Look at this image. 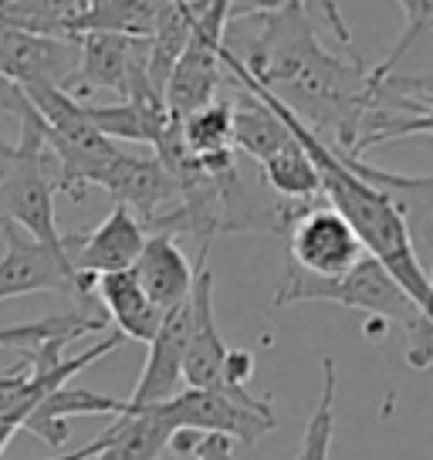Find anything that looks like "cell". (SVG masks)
<instances>
[{
  "label": "cell",
  "mask_w": 433,
  "mask_h": 460,
  "mask_svg": "<svg viewBox=\"0 0 433 460\" xmlns=\"http://www.w3.org/2000/svg\"><path fill=\"white\" fill-rule=\"evenodd\" d=\"M224 72L231 75L237 85L261 99L271 112L288 126V132L305 146V153L312 156L318 176H322V193L332 210L346 217V224L356 230L366 254L390 274L396 285L406 291V298L417 305L423 318L433 325V291L427 268L420 264L410 224L403 214V197L410 190L433 187V176H403V172H386L369 166L366 159H346L339 156L332 146H325L312 129H305L302 122L281 105V102L264 92V88L247 75V68L237 61L231 48H224Z\"/></svg>",
  "instance_id": "cell-1"
},
{
  "label": "cell",
  "mask_w": 433,
  "mask_h": 460,
  "mask_svg": "<svg viewBox=\"0 0 433 460\" xmlns=\"http://www.w3.org/2000/svg\"><path fill=\"white\" fill-rule=\"evenodd\" d=\"M302 302L342 305V308L366 312V318H373V322H393V325H400L406 339V362L413 369L433 366V325L373 258L359 261L346 278H335V281H318V278L298 274L285 264V281L275 291L271 308L278 312V308Z\"/></svg>",
  "instance_id": "cell-2"
},
{
  "label": "cell",
  "mask_w": 433,
  "mask_h": 460,
  "mask_svg": "<svg viewBox=\"0 0 433 460\" xmlns=\"http://www.w3.org/2000/svg\"><path fill=\"white\" fill-rule=\"evenodd\" d=\"M234 21V4L227 0H210V4H193V34H190L183 55L176 61L173 75L163 92V105L173 122H183L187 115L207 109L216 102L220 72H224V34Z\"/></svg>",
  "instance_id": "cell-3"
},
{
  "label": "cell",
  "mask_w": 433,
  "mask_h": 460,
  "mask_svg": "<svg viewBox=\"0 0 433 460\" xmlns=\"http://www.w3.org/2000/svg\"><path fill=\"white\" fill-rule=\"evenodd\" d=\"M0 237H4V258H0V302L34 295V291H58L72 295L78 305H92L95 295V278L75 271L68 251L38 244L21 227L0 220Z\"/></svg>",
  "instance_id": "cell-4"
},
{
  "label": "cell",
  "mask_w": 433,
  "mask_h": 460,
  "mask_svg": "<svg viewBox=\"0 0 433 460\" xmlns=\"http://www.w3.org/2000/svg\"><path fill=\"white\" fill-rule=\"evenodd\" d=\"M159 413L173 427V433L190 437H224L241 447H251L264 433L275 430V413L268 400H234L224 393H200L183 389L170 402L159 406Z\"/></svg>",
  "instance_id": "cell-5"
},
{
  "label": "cell",
  "mask_w": 433,
  "mask_h": 460,
  "mask_svg": "<svg viewBox=\"0 0 433 460\" xmlns=\"http://www.w3.org/2000/svg\"><path fill=\"white\" fill-rule=\"evenodd\" d=\"M366 258L369 254L356 237V230L349 227L346 217L332 210L329 203L302 210L288 227V261L285 264L298 274H308L318 281H335V278H346Z\"/></svg>",
  "instance_id": "cell-6"
},
{
  "label": "cell",
  "mask_w": 433,
  "mask_h": 460,
  "mask_svg": "<svg viewBox=\"0 0 433 460\" xmlns=\"http://www.w3.org/2000/svg\"><path fill=\"white\" fill-rule=\"evenodd\" d=\"M75 44H78V72L68 88L75 99L78 92L105 88L116 92L122 102H163L149 88V41L122 34H82Z\"/></svg>",
  "instance_id": "cell-7"
},
{
  "label": "cell",
  "mask_w": 433,
  "mask_h": 460,
  "mask_svg": "<svg viewBox=\"0 0 433 460\" xmlns=\"http://www.w3.org/2000/svg\"><path fill=\"white\" fill-rule=\"evenodd\" d=\"M193 308V325H190L187 356H183V389H200V393H224L234 400H258L251 389H234L227 379V359L231 349L220 339L214 318V274L200 268L197 285L190 295Z\"/></svg>",
  "instance_id": "cell-8"
},
{
  "label": "cell",
  "mask_w": 433,
  "mask_h": 460,
  "mask_svg": "<svg viewBox=\"0 0 433 460\" xmlns=\"http://www.w3.org/2000/svg\"><path fill=\"white\" fill-rule=\"evenodd\" d=\"M99 187L116 197V207H126L136 217H146V224H153V220L180 207V183H176L173 170L156 153L132 156L126 149H119L116 159L109 163V170L102 172Z\"/></svg>",
  "instance_id": "cell-9"
},
{
  "label": "cell",
  "mask_w": 433,
  "mask_h": 460,
  "mask_svg": "<svg viewBox=\"0 0 433 460\" xmlns=\"http://www.w3.org/2000/svg\"><path fill=\"white\" fill-rule=\"evenodd\" d=\"M65 247H72L68 258H72L75 271L85 274V278L122 274L132 271L139 254H143L146 227L132 210L116 207L99 227L85 230L78 237H65Z\"/></svg>",
  "instance_id": "cell-10"
},
{
  "label": "cell",
  "mask_w": 433,
  "mask_h": 460,
  "mask_svg": "<svg viewBox=\"0 0 433 460\" xmlns=\"http://www.w3.org/2000/svg\"><path fill=\"white\" fill-rule=\"evenodd\" d=\"M190 325H193L190 302L163 318L156 339L149 342V356H146L143 373L136 379V389L126 400L129 410L163 406V402L173 400L176 393H183V356H187Z\"/></svg>",
  "instance_id": "cell-11"
},
{
  "label": "cell",
  "mask_w": 433,
  "mask_h": 460,
  "mask_svg": "<svg viewBox=\"0 0 433 460\" xmlns=\"http://www.w3.org/2000/svg\"><path fill=\"white\" fill-rule=\"evenodd\" d=\"M197 274L200 271H193V264L180 251L173 234H149L143 254H139L136 268H132V278L139 281L146 298L156 305L163 315H170L180 305L190 302Z\"/></svg>",
  "instance_id": "cell-12"
},
{
  "label": "cell",
  "mask_w": 433,
  "mask_h": 460,
  "mask_svg": "<svg viewBox=\"0 0 433 460\" xmlns=\"http://www.w3.org/2000/svg\"><path fill=\"white\" fill-rule=\"evenodd\" d=\"M102 413H116L122 417L126 413V400H116V396H105V393H92V389L82 386H58L55 393H48L34 413L28 417L24 430H31L34 437H41L48 447H65L72 440V430H68V417H102Z\"/></svg>",
  "instance_id": "cell-13"
},
{
  "label": "cell",
  "mask_w": 433,
  "mask_h": 460,
  "mask_svg": "<svg viewBox=\"0 0 433 460\" xmlns=\"http://www.w3.org/2000/svg\"><path fill=\"white\" fill-rule=\"evenodd\" d=\"M95 295H99L105 318L116 325L122 339L146 342V345L156 339V332L166 315L146 298V291L132 278V271L95 278Z\"/></svg>",
  "instance_id": "cell-14"
},
{
  "label": "cell",
  "mask_w": 433,
  "mask_h": 460,
  "mask_svg": "<svg viewBox=\"0 0 433 460\" xmlns=\"http://www.w3.org/2000/svg\"><path fill=\"white\" fill-rule=\"evenodd\" d=\"M88 119L112 143H149L153 149L166 139V132L173 129V119L166 112V105L153 99L88 105Z\"/></svg>",
  "instance_id": "cell-15"
},
{
  "label": "cell",
  "mask_w": 433,
  "mask_h": 460,
  "mask_svg": "<svg viewBox=\"0 0 433 460\" xmlns=\"http://www.w3.org/2000/svg\"><path fill=\"white\" fill-rule=\"evenodd\" d=\"M109 444L95 460H159L163 450H170L176 440L173 427L159 413V406L146 410H129L116 417L109 427Z\"/></svg>",
  "instance_id": "cell-16"
},
{
  "label": "cell",
  "mask_w": 433,
  "mask_h": 460,
  "mask_svg": "<svg viewBox=\"0 0 433 460\" xmlns=\"http://www.w3.org/2000/svg\"><path fill=\"white\" fill-rule=\"evenodd\" d=\"M163 7L166 4H149V0H85L75 21V41L82 34H122V38L153 41Z\"/></svg>",
  "instance_id": "cell-17"
},
{
  "label": "cell",
  "mask_w": 433,
  "mask_h": 460,
  "mask_svg": "<svg viewBox=\"0 0 433 460\" xmlns=\"http://www.w3.org/2000/svg\"><path fill=\"white\" fill-rule=\"evenodd\" d=\"M99 335L109 332V318L105 312H99L95 305H78L72 315H51L41 322H31V325H11V329H0V349H14L17 356H31L44 345L51 342H75L82 335Z\"/></svg>",
  "instance_id": "cell-18"
},
{
  "label": "cell",
  "mask_w": 433,
  "mask_h": 460,
  "mask_svg": "<svg viewBox=\"0 0 433 460\" xmlns=\"http://www.w3.org/2000/svg\"><path fill=\"white\" fill-rule=\"evenodd\" d=\"M234 88H241L234 82ZM291 143L288 126L278 119L261 99H254L251 92L241 88V95L234 102V149L244 153L251 163H268L278 149H285Z\"/></svg>",
  "instance_id": "cell-19"
},
{
  "label": "cell",
  "mask_w": 433,
  "mask_h": 460,
  "mask_svg": "<svg viewBox=\"0 0 433 460\" xmlns=\"http://www.w3.org/2000/svg\"><path fill=\"white\" fill-rule=\"evenodd\" d=\"M261 180L278 200L298 203V207H312L315 193H322V176H318L315 163L295 136L285 149H278L268 163H261Z\"/></svg>",
  "instance_id": "cell-20"
},
{
  "label": "cell",
  "mask_w": 433,
  "mask_h": 460,
  "mask_svg": "<svg viewBox=\"0 0 433 460\" xmlns=\"http://www.w3.org/2000/svg\"><path fill=\"white\" fill-rule=\"evenodd\" d=\"M335 389H339V369L335 359H322V393H318V406L305 423L302 450L295 460H329L335 437Z\"/></svg>",
  "instance_id": "cell-21"
},
{
  "label": "cell",
  "mask_w": 433,
  "mask_h": 460,
  "mask_svg": "<svg viewBox=\"0 0 433 460\" xmlns=\"http://www.w3.org/2000/svg\"><path fill=\"white\" fill-rule=\"evenodd\" d=\"M410 136H433V102L423 109L420 115L413 119H403V122H393L390 129H383L376 136L373 146H383V143H403Z\"/></svg>",
  "instance_id": "cell-22"
},
{
  "label": "cell",
  "mask_w": 433,
  "mask_h": 460,
  "mask_svg": "<svg viewBox=\"0 0 433 460\" xmlns=\"http://www.w3.org/2000/svg\"><path fill=\"white\" fill-rule=\"evenodd\" d=\"M254 376V356L244 352V349H231V359H227V379H231L234 389H247Z\"/></svg>",
  "instance_id": "cell-23"
},
{
  "label": "cell",
  "mask_w": 433,
  "mask_h": 460,
  "mask_svg": "<svg viewBox=\"0 0 433 460\" xmlns=\"http://www.w3.org/2000/svg\"><path fill=\"white\" fill-rule=\"evenodd\" d=\"M193 460H234L231 440H224V437H203L200 444L193 447Z\"/></svg>",
  "instance_id": "cell-24"
},
{
  "label": "cell",
  "mask_w": 433,
  "mask_h": 460,
  "mask_svg": "<svg viewBox=\"0 0 433 460\" xmlns=\"http://www.w3.org/2000/svg\"><path fill=\"white\" fill-rule=\"evenodd\" d=\"M105 444H109V433L102 430L95 440H88L85 447H75V450H68V454H58V457H48V460H95L105 450Z\"/></svg>",
  "instance_id": "cell-25"
},
{
  "label": "cell",
  "mask_w": 433,
  "mask_h": 460,
  "mask_svg": "<svg viewBox=\"0 0 433 460\" xmlns=\"http://www.w3.org/2000/svg\"><path fill=\"white\" fill-rule=\"evenodd\" d=\"M14 159H17V146L7 143V139L0 136V187H4V180L11 176V170H14Z\"/></svg>",
  "instance_id": "cell-26"
},
{
  "label": "cell",
  "mask_w": 433,
  "mask_h": 460,
  "mask_svg": "<svg viewBox=\"0 0 433 460\" xmlns=\"http://www.w3.org/2000/svg\"><path fill=\"white\" fill-rule=\"evenodd\" d=\"M17 430H24V427H21V420H14V417L0 420V454L7 450V444L14 440V433H17Z\"/></svg>",
  "instance_id": "cell-27"
},
{
  "label": "cell",
  "mask_w": 433,
  "mask_h": 460,
  "mask_svg": "<svg viewBox=\"0 0 433 460\" xmlns=\"http://www.w3.org/2000/svg\"><path fill=\"white\" fill-rule=\"evenodd\" d=\"M427 278H430V291H433V264H430V271H427Z\"/></svg>",
  "instance_id": "cell-28"
},
{
  "label": "cell",
  "mask_w": 433,
  "mask_h": 460,
  "mask_svg": "<svg viewBox=\"0 0 433 460\" xmlns=\"http://www.w3.org/2000/svg\"><path fill=\"white\" fill-rule=\"evenodd\" d=\"M0 78H4V61H0Z\"/></svg>",
  "instance_id": "cell-29"
}]
</instances>
